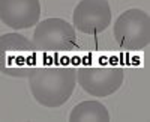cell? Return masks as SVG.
<instances>
[{
    "mask_svg": "<svg viewBox=\"0 0 150 122\" xmlns=\"http://www.w3.org/2000/svg\"><path fill=\"white\" fill-rule=\"evenodd\" d=\"M32 42L39 53L65 54L77 48V33L63 18H47L36 24Z\"/></svg>",
    "mask_w": 150,
    "mask_h": 122,
    "instance_id": "3957f363",
    "label": "cell"
},
{
    "mask_svg": "<svg viewBox=\"0 0 150 122\" xmlns=\"http://www.w3.org/2000/svg\"><path fill=\"white\" fill-rule=\"evenodd\" d=\"M33 98L47 108L63 106L77 86V69L69 65H38L27 77Z\"/></svg>",
    "mask_w": 150,
    "mask_h": 122,
    "instance_id": "6da1fadb",
    "label": "cell"
},
{
    "mask_svg": "<svg viewBox=\"0 0 150 122\" xmlns=\"http://www.w3.org/2000/svg\"><path fill=\"white\" fill-rule=\"evenodd\" d=\"M39 17V0H0V21L14 30L33 27Z\"/></svg>",
    "mask_w": 150,
    "mask_h": 122,
    "instance_id": "52a82bcc",
    "label": "cell"
},
{
    "mask_svg": "<svg viewBox=\"0 0 150 122\" xmlns=\"http://www.w3.org/2000/svg\"><path fill=\"white\" fill-rule=\"evenodd\" d=\"M71 122H108L110 112L99 101H83L69 113Z\"/></svg>",
    "mask_w": 150,
    "mask_h": 122,
    "instance_id": "ba28073f",
    "label": "cell"
},
{
    "mask_svg": "<svg viewBox=\"0 0 150 122\" xmlns=\"http://www.w3.org/2000/svg\"><path fill=\"white\" fill-rule=\"evenodd\" d=\"M74 29L86 35H96L111 24V8L108 0H81L72 15Z\"/></svg>",
    "mask_w": 150,
    "mask_h": 122,
    "instance_id": "8992f818",
    "label": "cell"
},
{
    "mask_svg": "<svg viewBox=\"0 0 150 122\" xmlns=\"http://www.w3.org/2000/svg\"><path fill=\"white\" fill-rule=\"evenodd\" d=\"M114 39L125 51H141L150 42V17L143 9H128L114 23Z\"/></svg>",
    "mask_w": 150,
    "mask_h": 122,
    "instance_id": "277c9868",
    "label": "cell"
},
{
    "mask_svg": "<svg viewBox=\"0 0 150 122\" xmlns=\"http://www.w3.org/2000/svg\"><path fill=\"white\" fill-rule=\"evenodd\" d=\"M125 78L123 68L117 65H86L77 69V83L92 96L104 98L117 92Z\"/></svg>",
    "mask_w": 150,
    "mask_h": 122,
    "instance_id": "5b68a950",
    "label": "cell"
},
{
    "mask_svg": "<svg viewBox=\"0 0 150 122\" xmlns=\"http://www.w3.org/2000/svg\"><path fill=\"white\" fill-rule=\"evenodd\" d=\"M39 65L36 48L30 39L20 33L0 36V72L9 77L27 78Z\"/></svg>",
    "mask_w": 150,
    "mask_h": 122,
    "instance_id": "7a4b0ae2",
    "label": "cell"
}]
</instances>
